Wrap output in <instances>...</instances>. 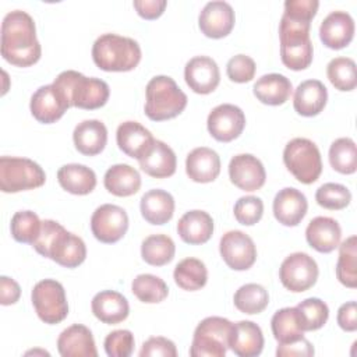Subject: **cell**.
Listing matches in <instances>:
<instances>
[{"label":"cell","mask_w":357,"mask_h":357,"mask_svg":"<svg viewBox=\"0 0 357 357\" xmlns=\"http://www.w3.org/2000/svg\"><path fill=\"white\" fill-rule=\"evenodd\" d=\"M229 349L238 357L259 356L264 349L261 328L252 321H238L233 324Z\"/></svg>","instance_id":"83f0119b"},{"label":"cell","mask_w":357,"mask_h":357,"mask_svg":"<svg viewBox=\"0 0 357 357\" xmlns=\"http://www.w3.org/2000/svg\"><path fill=\"white\" fill-rule=\"evenodd\" d=\"M283 163L287 170L303 184L315 183L322 173L321 152L308 138H293L283 149Z\"/></svg>","instance_id":"52a82bcc"},{"label":"cell","mask_w":357,"mask_h":357,"mask_svg":"<svg viewBox=\"0 0 357 357\" xmlns=\"http://www.w3.org/2000/svg\"><path fill=\"white\" fill-rule=\"evenodd\" d=\"M40 229L42 220L32 211H18L11 218V236L18 243L33 244L40 233Z\"/></svg>","instance_id":"7bdbcfd3"},{"label":"cell","mask_w":357,"mask_h":357,"mask_svg":"<svg viewBox=\"0 0 357 357\" xmlns=\"http://www.w3.org/2000/svg\"><path fill=\"white\" fill-rule=\"evenodd\" d=\"M29 109L32 116L43 124L56 123L70 109L66 99L53 84L39 86L31 96Z\"/></svg>","instance_id":"ac0fdd59"},{"label":"cell","mask_w":357,"mask_h":357,"mask_svg":"<svg viewBox=\"0 0 357 357\" xmlns=\"http://www.w3.org/2000/svg\"><path fill=\"white\" fill-rule=\"evenodd\" d=\"M20 296H21L20 284L8 276H1L0 278V303L3 305L15 304L20 300Z\"/></svg>","instance_id":"11a10c76"},{"label":"cell","mask_w":357,"mask_h":357,"mask_svg":"<svg viewBox=\"0 0 357 357\" xmlns=\"http://www.w3.org/2000/svg\"><path fill=\"white\" fill-rule=\"evenodd\" d=\"M103 184L105 188L116 197H130L139 191L141 176L132 166L117 163L106 170Z\"/></svg>","instance_id":"836d02e7"},{"label":"cell","mask_w":357,"mask_h":357,"mask_svg":"<svg viewBox=\"0 0 357 357\" xmlns=\"http://www.w3.org/2000/svg\"><path fill=\"white\" fill-rule=\"evenodd\" d=\"M174 241L166 234H151L141 244V257L152 266L169 264L174 258Z\"/></svg>","instance_id":"74e56055"},{"label":"cell","mask_w":357,"mask_h":357,"mask_svg":"<svg viewBox=\"0 0 357 357\" xmlns=\"http://www.w3.org/2000/svg\"><path fill=\"white\" fill-rule=\"evenodd\" d=\"M103 346L109 357H130L134 351L135 339L131 331L117 329L105 337Z\"/></svg>","instance_id":"7dc6e473"},{"label":"cell","mask_w":357,"mask_h":357,"mask_svg":"<svg viewBox=\"0 0 357 357\" xmlns=\"http://www.w3.org/2000/svg\"><path fill=\"white\" fill-rule=\"evenodd\" d=\"M310 28L311 22L297 21L284 15L280 18V59L293 71L305 70L312 63L314 47L310 39Z\"/></svg>","instance_id":"8992f818"},{"label":"cell","mask_w":357,"mask_h":357,"mask_svg":"<svg viewBox=\"0 0 357 357\" xmlns=\"http://www.w3.org/2000/svg\"><path fill=\"white\" fill-rule=\"evenodd\" d=\"M296 308L300 314L304 332L321 329L329 318V308L326 303L317 297L303 300L301 303L297 304Z\"/></svg>","instance_id":"ee69618b"},{"label":"cell","mask_w":357,"mask_h":357,"mask_svg":"<svg viewBox=\"0 0 357 357\" xmlns=\"http://www.w3.org/2000/svg\"><path fill=\"white\" fill-rule=\"evenodd\" d=\"M0 45L3 59L17 67L33 66L42 56L35 21L22 10L10 11L3 18Z\"/></svg>","instance_id":"6da1fadb"},{"label":"cell","mask_w":357,"mask_h":357,"mask_svg":"<svg viewBox=\"0 0 357 357\" xmlns=\"http://www.w3.org/2000/svg\"><path fill=\"white\" fill-rule=\"evenodd\" d=\"M342 229L337 220L329 216H317L314 218L307 229L305 238L307 243L317 250L318 252H332L340 244Z\"/></svg>","instance_id":"cb8c5ba5"},{"label":"cell","mask_w":357,"mask_h":357,"mask_svg":"<svg viewBox=\"0 0 357 357\" xmlns=\"http://www.w3.org/2000/svg\"><path fill=\"white\" fill-rule=\"evenodd\" d=\"M255 61L247 54H236L226 64V74L230 81L237 84L250 82L255 77Z\"/></svg>","instance_id":"c3c4849f"},{"label":"cell","mask_w":357,"mask_h":357,"mask_svg":"<svg viewBox=\"0 0 357 357\" xmlns=\"http://www.w3.org/2000/svg\"><path fill=\"white\" fill-rule=\"evenodd\" d=\"M141 56L137 40L117 33H103L92 46L93 63L103 71H131L139 64Z\"/></svg>","instance_id":"277c9868"},{"label":"cell","mask_w":357,"mask_h":357,"mask_svg":"<svg viewBox=\"0 0 357 357\" xmlns=\"http://www.w3.org/2000/svg\"><path fill=\"white\" fill-rule=\"evenodd\" d=\"M185 84L195 93L208 95L220 82V71L216 61L209 56H195L184 67Z\"/></svg>","instance_id":"e0dca14e"},{"label":"cell","mask_w":357,"mask_h":357,"mask_svg":"<svg viewBox=\"0 0 357 357\" xmlns=\"http://www.w3.org/2000/svg\"><path fill=\"white\" fill-rule=\"evenodd\" d=\"M185 173L195 183H211L220 173V158L208 146L194 148L185 159Z\"/></svg>","instance_id":"4316f807"},{"label":"cell","mask_w":357,"mask_h":357,"mask_svg":"<svg viewBox=\"0 0 357 357\" xmlns=\"http://www.w3.org/2000/svg\"><path fill=\"white\" fill-rule=\"evenodd\" d=\"M329 163L342 174H353L357 170L356 142L349 137L335 139L329 148Z\"/></svg>","instance_id":"ab89813d"},{"label":"cell","mask_w":357,"mask_h":357,"mask_svg":"<svg viewBox=\"0 0 357 357\" xmlns=\"http://www.w3.org/2000/svg\"><path fill=\"white\" fill-rule=\"evenodd\" d=\"M315 201L319 206L331 211L344 209L351 201L350 190L339 183H325L315 192Z\"/></svg>","instance_id":"f6af8a7d"},{"label":"cell","mask_w":357,"mask_h":357,"mask_svg":"<svg viewBox=\"0 0 357 357\" xmlns=\"http://www.w3.org/2000/svg\"><path fill=\"white\" fill-rule=\"evenodd\" d=\"M75 149L86 156L100 153L107 144V128L100 120H84L73 131Z\"/></svg>","instance_id":"f1b7e54d"},{"label":"cell","mask_w":357,"mask_h":357,"mask_svg":"<svg viewBox=\"0 0 357 357\" xmlns=\"http://www.w3.org/2000/svg\"><path fill=\"white\" fill-rule=\"evenodd\" d=\"M53 85L70 107L95 110L105 106L110 96L107 82L96 77H85L74 70L60 73L54 78Z\"/></svg>","instance_id":"3957f363"},{"label":"cell","mask_w":357,"mask_h":357,"mask_svg":"<svg viewBox=\"0 0 357 357\" xmlns=\"http://www.w3.org/2000/svg\"><path fill=\"white\" fill-rule=\"evenodd\" d=\"M319 269L312 257L305 252H293L286 257L279 269L282 284L293 291L303 293L311 289L318 279Z\"/></svg>","instance_id":"8fae6325"},{"label":"cell","mask_w":357,"mask_h":357,"mask_svg":"<svg viewBox=\"0 0 357 357\" xmlns=\"http://www.w3.org/2000/svg\"><path fill=\"white\" fill-rule=\"evenodd\" d=\"M308 202L305 195L293 187L282 188L273 198L275 219L283 226H297L305 216Z\"/></svg>","instance_id":"ffe728a7"},{"label":"cell","mask_w":357,"mask_h":357,"mask_svg":"<svg viewBox=\"0 0 357 357\" xmlns=\"http://www.w3.org/2000/svg\"><path fill=\"white\" fill-rule=\"evenodd\" d=\"M142 218L151 225H165L174 213V198L170 192L155 188L146 191L139 204Z\"/></svg>","instance_id":"4dcf8cb0"},{"label":"cell","mask_w":357,"mask_h":357,"mask_svg":"<svg viewBox=\"0 0 357 357\" xmlns=\"http://www.w3.org/2000/svg\"><path fill=\"white\" fill-rule=\"evenodd\" d=\"M91 230L100 243H117L128 230V215L119 205L103 204L91 216Z\"/></svg>","instance_id":"7c38bea8"},{"label":"cell","mask_w":357,"mask_h":357,"mask_svg":"<svg viewBox=\"0 0 357 357\" xmlns=\"http://www.w3.org/2000/svg\"><path fill=\"white\" fill-rule=\"evenodd\" d=\"M230 181L243 191H257L266 180V172L262 162L251 153H238L229 163Z\"/></svg>","instance_id":"2e32d148"},{"label":"cell","mask_w":357,"mask_h":357,"mask_svg":"<svg viewBox=\"0 0 357 357\" xmlns=\"http://www.w3.org/2000/svg\"><path fill=\"white\" fill-rule=\"evenodd\" d=\"M328 102V89L319 79H305L294 91L293 107L304 117L319 114Z\"/></svg>","instance_id":"484cf974"},{"label":"cell","mask_w":357,"mask_h":357,"mask_svg":"<svg viewBox=\"0 0 357 357\" xmlns=\"http://www.w3.org/2000/svg\"><path fill=\"white\" fill-rule=\"evenodd\" d=\"M132 6L137 10L139 17L145 20H156L163 14L167 6V1L166 0H135Z\"/></svg>","instance_id":"db71d44e"},{"label":"cell","mask_w":357,"mask_h":357,"mask_svg":"<svg viewBox=\"0 0 357 357\" xmlns=\"http://www.w3.org/2000/svg\"><path fill=\"white\" fill-rule=\"evenodd\" d=\"M57 350L63 357H96L98 350L89 328L74 324L57 337Z\"/></svg>","instance_id":"44dd1931"},{"label":"cell","mask_w":357,"mask_h":357,"mask_svg":"<svg viewBox=\"0 0 357 357\" xmlns=\"http://www.w3.org/2000/svg\"><path fill=\"white\" fill-rule=\"evenodd\" d=\"M31 300L36 315L45 324H59L68 315L66 290L63 284L54 279L38 282L32 289Z\"/></svg>","instance_id":"30bf717a"},{"label":"cell","mask_w":357,"mask_h":357,"mask_svg":"<svg viewBox=\"0 0 357 357\" xmlns=\"http://www.w3.org/2000/svg\"><path fill=\"white\" fill-rule=\"evenodd\" d=\"M314 353L315 351L312 343L305 337H301L291 343L279 344L276 349L278 357H310L314 356Z\"/></svg>","instance_id":"816d5d0a"},{"label":"cell","mask_w":357,"mask_h":357,"mask_svg":"<svg viewBox=\"0 0 357 357\" xmlns=\"http://www.w3.org/2000/svg\"><path fill=\"white\" fill-rule=\"evenodd\" d=\"M38 254L46 257L64 268H77L86 258L84 240L67 231L59 222L52 219L42 220V229L32 244Z\"/></svg>","instance_id":"7a4b0ae2"},{"label":"cell","mask_w":357,"mask_h":357,"mask_svg":"<svg viewBox=\"0 0 357 357\" xmlns=\"http://www.w3.org/2000/svg\"><path fill=\"white\" fill-rule=\"evenodd\" d=\"M339 258L336 264L337 280L349 287L357 286V237L350 236L339 245Z\"/></svg>","instance_id":"8d00e7d4"},{"label":"cell","mask_w":357,"mask_h":357,"mask_svg":"<svg viewBox=\"0 0 357 357\" xmlns=\"http://www.w3.org/2000/svg\"><path fill=\"white\" fill-rule=\"evenodd\" d=\"M236 22L233 7L223 0H213L204 6L198 17L201 32L212 39L227 36Z\"/></svg>","instance_id":"9a60e30c"},{"label":"cell","mask_w":357,"mask_h":357,"mask_svg":"<svg viewBox=\"0 0 357 357\" xmlns=\"http://www.w3.org/2000/svg\"><path fill=\"white\" fill-rule=\"evenodd\" d=\"M326 75L331 84L342 92L353 91L357 85L356 63L350 57H335L326 66Z\"/></svg>","instance_id":"b9f144b4"},{"label":"cell","mask_w":357,"mask_h":357,"mask_svg":"<svg viewBox=\"0 0 357 357\" xmlns=\"http://www.w3.org/2000/svg\"><path fill=\"white\" fill-rule=\"evenodd\" d=\"M176 357L177 349L176 344L163 336L149 337L142 343L139 350V357Z\"/></svg>","instance_id":"f907efd6"},{"label":"cell","mask_w":357,"mask_h":357,"mask_svg":"<svg viewBox=\"0 0 357 357\" xmlns=\"http://www.w3.org/2000/svg\"><path fill=\"white\" fill-rule=\"evenodd\" d=\"M220 257L233 271H247L257 261V247L252 238L241 230H230L220 237Z\"/></svg>","instance_id":"4fadbf2b"},{"label":"cell","mask_w":357,"mask_h":357,"mask_svg":"<svg viewBox=\"0 0 357 357\" xmlns=\"http://www.w3.org/2000/svg\"><path fill=\"white\" fill-rule=\"evenodd\" d=\"M46 181L45 170L32 159L18 156L0 158V190L7 194L33 190Z\"/></svg>","instance_id":"9c48e42d"},{"label":"cell","mask_w":357,"mask_h":357,"mask_svg":"<svg viewBox=\"0 0 357 357\" xmlns=\"http://www.w3.org/2000/svg\"><path fill=\"white\" fill-rule=\"evenodd\" d=\"M337 325L346 332L357 331V304L356 301H347L342 304L337 310L336 317Z\"/></svg>","instance_id":"f5cc1de1"},{"label":"cell","mask_w":357,"mask_h":357,"mask_svg":"<svg viewBox=\"0 0 357 357\" xmlns=\"http://www.w3.org/2000/svg\"><path fill=\"white\" fill-rule=\"evenodd\" d=\"M92 314L103 324L116 325L123 322L130 314L127 298L114 290H102L91 301Z\"/></svg>","instance_id":"d4e9b609"},{"label":"cell","mask_w":357,"mask_h":357,"mask_svg":"<svg viewBox=\"0 0 357 357\" xmlns=\"http://www.w3.org/2000/svg\"><path fill=\"white\" fill-rule=\"evenodd\" d=\"M233 322L222 317L202 319L192 336L190 347L191 357H225L229 349Z\"/></svg>","instance_id":"ba28073f"},{"label":"cell","mask_w":357,"mask_h":357,"mask_svg":"<svg viewBox=\"0 0 357 357\" xmlns=\"http://www.w3.org/2000/svg\"><path fill=\"white\" fill-rule=\"evenodd\" d=\"M252 91L261 103L279 106L289 100L293 92V85L287 77L271 73L258 78L252 86Z\"/></svg>","instance_id":"1f68e13d"},{"label":"cell","mask_w":357,"mask_h":357,"mask_svg":"<svg viewBox=\"0 0 357 357\" xmlns=\"http://www.w3.org/2000/svg\"><path fill=\"white\" fill-rule=\"evenodd\" d=\"M177 233L180 238L187 244H204L213 234V219L205 211H188L178 219Z\"/></svg>","instance_id":"f546056e"},{"label":"cell","mask_w":357,"mask_h":357,"mask_svg":"<svg viewBox=\"0 0 357 357\" xmlns=\"http://www.w3.org/2000/svg\"><path fill=\"white\" fill-rule=\"evenodd\" d=\"M176 284L187 291H195L202 289L208 282V269L205 264L198 258L181 259L173 272Z\"/></svg>","instance_id":"d590c367"},{"label":"cell","mask_w":357,"mask_h":357,"mask_svg":"<svg viewBox=\"0 0 357 357\" xmlns=\"http://www.w3.org/2000/svg\"><path fill=\"white\" fill-rule=\"evenodd\" d=\"M57 181L70 194L86 195L96 187V174L85 165L68 163L57 170Z\"/></svg>","instance_id":"d6a6232c"},{"label":"cell","mask_w":357,"mask_h":357,"mask_svg":"<svg viewBox=\"0 0 357 357\" xmlns=\"http://www.w3.org/2000/svg\"><path fill=\"white\" fill-rule=\"evenodd\" d=\"M318 7V0H286L283 15L297 21L311 22L312 18L317 15Z\"/></svg>","instance_id":"681fc988"},{"label":"cell","mask_w":357,"mask_h":357,"mask_svg":"<svg viewBox=\"0 0 357 357\" xmlns=\"http://www.w3.org/2000/svg\"><path fill=\"white\" fill-rule=\"evenodd\" d=\"M354 20L346 11L329 13L319 25V38L322 43L333 50H340L354 38Z\"/></svg>","instance_id":"d6986e66"},{"label":"cell","mask_w":357,"mask_h":357,"mask_svg":"<svg viewBox=\"0 0 357 357\" xmlns=\"http://www.w3.org/2000/svg\"><path fill=\"white\" fill-rule=\"evenodd\" d=\"M271 328L273 337L279 344H286L304 337L301 318L296 307H284L278 310L272 319Z\"/></svg>","instance_id":"e575fe53"},{"label":"cell","mask_w":357,"mask_h":357,"mask_svg":"<svg viewBox=\"0 0 357 357\" xmlns=\"http://www.w3.org/2000/svg\"><path fill=\"white\" fill-rule=\"evenodd\" d=\"M233 301L240 312L254 315L268 307L269 294L268 290L258 283H245L236 290Z\"/></svg>","instance_id":"f35d334b"},{"label":"cell","mask_w":357,"mask_h":357,"mask_svg":"<svg viewBox=\"0 0 357 357\" xmlns=\"http://www.w3.org/2000/svg\"><path fill=\"white\" fill-rule=\"evenodd\" d=\"M233 212L240 225L252 226L258 223L264 215V202L259 197L245 195L236 201Z\"/></svg>","instance_id":"bcb514c9"},{"label":"cell","mask_w":357,"mask_h":357,"mask_svg":"<svg viewBox=\"0 0 357 357\" xmlns=\"http://www.w3.org/2000/svg\"><path fill=\"white\" fill-rule=\"evenodd\" d=\"M145 114L153 121L177 117L187 106L188 98L169 75H156L145 88Z\"/></svg>","instance_id":"5b68a950"},{"label":"cell","mask_w":357,"mask_h":357,"mask_svg":"<svg viewBox=\"0 0 357 357\" xmlns=\"http://www.w3.org/2000/svg\"><path fill=\"white\" fill-rule=\"evenodd\" d=\"M209 134L219 142H230L240 137L245 127L244 112L231 103H222L212 109L206 119Z\"/></svg>","instance_id":"5bb4252c"},{"label":"cell","mask_w":357,"mask_h":357,"mask_svg":"<svg viewBox=\"0 0 357 357\" xmlns=\"http://www.w3.org/2000/svg\"><path fill=\"white\" fill-rule=\"evenodd\" d=\"M139 167L148 176L155 178H166L174 174L177 158L174 151L163 141L155 139L144 156L138 159Z\"/></svg>","instance_id":"603a6c76"},{"label":"cell","mask_w":357,"mask_h":357,"mask_svg":"<svg viewBox=\"0 0 357 357\" xmlns=\"http://www.w3.org/2000/svg\"><path fill=\"white\" fill-rule=\"evenodd\" d=\"M132 294L142 303L158 304L169 294V287L163 279L152 273H141L131 283Z\"/></svg>","instance_id":"60d3db41"},{"label":"cell","mask_w":357,"mask_h":357,"mask_svg":"<svg viewBox=\"0 0 357 357\" xmlns=\"http://www.w3.org/2000/svg\"><path fill=\"white\" fill-rule=\"evenodd\" d=\"M116 141L119 149L130 158H135L137 160L145 155V152L151 148L155 138L148 128H145L138 121H123L116 131Z\"/></svg>","instance_id":"7402d4cb"}]
</instances>
